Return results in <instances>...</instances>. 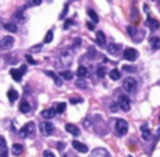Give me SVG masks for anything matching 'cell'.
Returning a JSON list of instances; mask_svg holds the SVG:
<instances>
[{
  "instance_id": "2e32d148",
  "label": "cell",
  "mask_w": 160,
  "mask_h": 157,
  "mask_svg": "<svg viewBox=\"0 0 160 157\" xmlns=\"http://www.w3.org/2000/svg\"><path fill=\"white\" fill-rule=\"evenodd\" d=\"M148 25H149V28H151V30H154V31L160 28V23H158V20L152 19V17H148Z\"/></svg>"
},
{
  "instance_id": "74e56055",
  "label": "cell",
  "mask_w": 160,
  "mask_h": 157,
  "mask_svg": "<svg viewBox=\"0 0 160 157\" xmlns=\"http://www.w3.org/2000/svg\"><path fill=\"white\" fill-rule=\"evenodd\" d=\"M26 61H28L30 64H36V61H34V59H33V58L30 56V54H26Z\"/></svg>"
},
{
  "instance_id": "cb8c5ba5",
  "label": "cell",
  "mask_w": 160,
  "mask_h": 157,
  "mask_svg": "<svg viewBox=\"0 0 160 157\" xmlns=\"http://www.w3.org/2000/svg\"><path fill=\"white\" fill-rule=\"evenodd\" d=\"M3 26H5V30H8L10 33H16V31H17V26H16L14 23H10V22H6V23H5Z\"/></svg>"
},
{
  "instance_id": "7a4b0ae2",
  "label": "cell",
  "mask_w": 160,
  "mask_h": 157,
  "mask_svg": "<svg viewBox=\"0 0 160 157\" xmlns=\"http://www.w3.org/2000/svg\"><path fill=\"white\" fill-rule=\"evenodd\" d=\"M123 89L128 92V94H134L137 90V81L134 78H126L123 81Z\"/></svg>"
},
{
  "instance_id": "e575fe53",
  "label": "cell",
  "mask_w": 160,
  "mask_h": 157,
  "mask_svg": "<svg viewBox=\"0 0 160 157\" xmlns=\"http://www.w3.org/2000/svg\"><path fill=\"white\" fill-rule=\"evenodd\" d=\"M81 98H79V97H73V98H70V103H72V104H78V103H81Z\"/></svg>"
},
{
  "instance_id": "603a6c76",
  "label": "cell",
  "mask_w": 160,
  "mask_h": 157,
  "mask_svg": "<svg viewBox=\"0 0 160 157\" xmlns=\"http://www.w3.org/2000/svg\"><path fill=\"white\" fill-rule=\"evenodd\" d=\"M45 73H47V75H48V76H51L53 79H55V82H56V86H62V79H61V78H59L58 75H55V73H53V72H50V70H48V72H45Z\"/></svg>"
},
{
  "instance_id": "ab89813d",
  "label": "cell",
  "mask_w": 160,
  "mask_h": 157,
  "mask_svg": "<svg viewBox=\"0 0 160 157\" xmlns=\"http://www.w3.org/2000/svg\"><path fill=\"white\" fill-rule=\"evenodd\" d=\"M41 48H42L41 45H36V47H33V48H31V53H34V51H39Z\"/></svg>"
},
{
  "instance_id": "44dd1931",
  "label": "cell",
  "mask_w": 160,
  "mask_h": 157,
  "mask_svg": "<svg viewBox=\"0 0 160 157\" xmlns=\"http://www.w3.org/2000/svg\"><path fill=\"white\" fill-rule=\"evenodd\" d=\"M76 75H78L79 79H84V78L87 76V69H86L84 66H79V69H78V72H76Z\"/></svg>"
},
{
  "instance_id": "ffe728a7",
  "label": "cell",
  "mask_w": 160,
  "mask_h": 157,
  "mask_svg": "<svg viewBox=\"0 0 160 157\" xmlns=\"http://www.w3.org/2000/svg\"><path fill=\"white\" fill-rule=\"evenodd\" d=\"M109 78H110L112 81H118V79L121 78V75H120V70H117V69L110 70V72H109Z\"/></svg>"
},
{
  "instance_id": "8992f818",
  "label": "cell",
  "mask_w": 160,
  "mask_h": 157,
  "mask_svg": "<svg viewBox=\"0 0 160 157\" xmlns=\"http://www.w3.org/2000/svg\"><path fill=\"white\" fill-rule=\"evenodd\" d=\"M53 131H55V126H53L50 122H42L41 123V132L44 135H50V134H53Z\"/></svg>"
},
{
  "instance_id": "9a60e30c",
  "label": "cell",
  "mask_w": 160,
  "mask_h": 157,
  "mask_svg": "<svg viewBox=\"0 0 160 157\" xmlns=\"http://www.w3.org/2000/svg\"><path fill=\"white\" fill-rule=\"evenodd\" d=\"M56 115V110L55 109H45V110H42V117L45 118V120H50Z\"/></svg>"
},
{
  "instance_id": "ee69618b",
  "label": "cell",
  "mask_w": 160,
  "mask_h": 157,
  "mask_svg": "<svg viewBox=\"0 0 160 157\" xmlns=\"http://www.w3.org/2000/svg\"><path fill=\"white\" fill-rule=\"evenodd\" d=\"M19 70H20V72H22V75H23V73H25V72H26V67H25V66H22V67H20V69H19Z\"/></svg>"
},
{
  "instance_id": "83f0119b",
  "label": "cell",
  "mask_w": 160,
  "mask_h": 157,
  "mask_svg": "<svg viewBox=\"0 0 160 157\" xmlns=\"http://www.w3.org/2000/svg\"><path fill=\"white\" fill-rule=\"evenodd\" d=\"M141 131H143V138H145V140H149L151 134H149V131H148V126H146V125L141 126Z\"/></svg>"
},
{
  "instance_id": "9c48e42d",
  "label": "cell",
  "mask_w": 160,
  "mask_h": 157,
  "mask_svg": "<svg viewBox=\"0 0 160 157\" xmlns=\"http://www.w3.org/2000/svg\"><path fill=\"white\" fill-rule=\"evenodd\" d=\"M65 131H67L68 134L75 135V137H78L79 134H81V129H79L78 126H75V125H72V123H67V125H65Z\"/></svg>"
},
{
  "instance_id": "6da1fadb",
  "label": "cell",
  "mask_w": 160,
  "mask_h": 157,
  "mask_svg": "<svg viewBox=\"0 0 160 157\" xmlns=\"http://www.w3.org/2000/svg\"><path fill=\"white\" fill-rule=\"evenodd\" d=\"M129 131V125L126 120H117L115 122V132H117V135L123 137V135H126Z\"/></svg>"
},
{
  "instance_id": "60d3db41",
  "label": "cell",
  "mask_w": 160,
  "mask_h": 157,
  "mask_svg": "<svg viewBox=\"0 0 160 157\" xmlns=\"http://www.w3.org/2000/svg\"><path fill=\"white\" fill-rule=\"evenodd\" d=\"M124 70H126V72H132V70H135V67H132V66H126V67H124Z\"/></svg>"
},
{
  "instance_id": "836d02e7",
  "label": "cell",
  "mask_w": 160,
  "mask_h": 157,
  "mask_svg": "<svg viewBox=\"0 0 160 157\" xmlns=\"http://www.w3.org/2000/svg\"><path fill=\"white\" fill-rule=\"evenodd\" d=\"M131 17H132V19H134L135 22L138 20V11H137V8H135V6L132 8V16H131Z\"/></svg>"
},
{
  "instance_id": "4316f807",
  "label": "cell",
  "mask_w": 160,
  "mask_h": 157,
  "mask_svg": "<svg viewBox=\"0 0 160 157\" xmlns=\"http://www.w3.org/2000/svg\"><path fill=\"white\" fill-rule=\"evenodd\" d=\"M55 110H56V114H62L65 110V103H58Z\"/></svg>"
},
{
  "instance_id": "7c38bea8",
  "label": "cell",
  "mask_w": 160,
  "mask_h": 157,
  "mask_svg": "<svg viewBox=\"0 0 160 157\" xmlns=\"http://www.w3.org/2000/svg\"><path fill=\"white\" fill-rule=\"evenodd\" d=\"M0 157H8V146H6V140L0 135Z\"/></svg>"
},
{
  "instance_id": "d590c367",
  "label": "cell",
  "mask_w": 160,
  "mask_h": 157,
  "mask_svg": "<svg viewBox=\"0 0 160 157\" xmlns=\"http://www.w3.org/2000/svg\"><path fill=\"white\" fill-rule=\"evenodd\" d=\"M44 157H56V155L53 154L51 151H48V149H47V151H44Z\"/></svg>"
},
{
  "instance_id": "8fae6325",
  "label": "cell",
  "mask_w": 160,
  "mask_h": 157,
  "mask_svg": "<svg viewBox=\"0 0 160 157\" xmlns=\"http://www.w3.org/2000/svg\"><path fill=\"white\" fill-rule=\"evenodd\" d=\"M90 157H110V155H109V152L106 151L104 148H96V149L92 151Z\"/></svg>"
},
{
  "instance_id": "1f68e13d",
  "label": "cell",
  "mask_w": 160,
  "mask_h": 157,
  "mask_svg": "<svg viewBox=\"0 0 160 157\" xmlns=\"http://www.w3.org/2000/svg\"><path fill=\"white\" fill-rule=\"evenodd\" d=\"M76 86L81 87V89H87V82H86L84 79H78V81H76Z\"/></svg>"
},
{
  "instance_id": "5b68a950",
  "label": "cell",
  "mask_w": 160,
  "mask_h": 157,
  "mask_svg": "<svg viewBox=\"0 0 160 157\" xmlns=\"http://www.w3.org/2000/svg\"><path fill=\"white\" fill-rule=\"evenodd\" d=\"M34 128H36V126H34V123H33V122H28V123H26V125L20 129V135H22V137L31 135V134L34 132Z\"/></svg>"
},
{
  "instance_id": "30bf717a",
  "label": "cell",
  "mask_w": 160,
  "mask_h": 157,
  "mask_svg": "<svg viewBox=\"0 0 160 157\" xmlns=\"http://www.w3.org/2000/svg\"><path fill=\"white\" fill-rule=\"evenodd\" d=\"M72 146L75 148L78 152H87V151H89V148H87L84 143H81L79 140H73V142H72Z\"/></svg>"
},
{
  "instance_id": "e0dca14e",
  "label": "cell",
  "mask_w": 160,
  "mask_h": 157,
  "mask_svg": "<svg viewBox=\"0 0 160 157\" xmlns=\"http://www.w3.org/2000/svg\"><path fill=\"white\" fill-rule=\"evenodd\" d=\"M11 152H13L14 155H20V154L23 152V146L19 145V143H14L13 148H11Z\"/></svg>"
},
{
  "instance_id": "f1b7e54d",
  "label": "cell",
  "mask_w": 160,
  "mask_h": 157,
  "mask_svg": "<svg viewBox=\"0 0 160 157\" xmlns=\"http://www.w3.org/2000/svg\"><path fill=\"white\" fill-rule=\"evenodd\" d=\"M53 41V31L50 30L47 34H45V38H44V44H50Z\"/></svg>"
},
{
  "instance_id": "277c9868",
  "label": "cell",
  "mask_w": 160,
  "mask_h": 157,
  "mask_svg": "<svg viewBox=\"0 0 160 157\" xmlns=\"http://www.w3.org/2000/svg\"><path fill=\"white\" fill-rule=\"evenodd\" d=\"M14 45V38L13 36H5V38L0 39V48L2 50H10Z\"/></svg>"
},
{
  "instance_id": "f35d334b",
  "label": "cell",
  "mask_w": 160,
  "mask_h": 157,
  "mask_svg": "<svg viewBox=\"0 0 160 157\" xmlns=\"http://www.w3.org/2000/svg\"><path fill=\"white\" fill-rule=\"evenodd\" d=\"M72 25V20H65V23H64V28L65 30H68V26Z\"/></svg>"
},
{
  "instance_id": "b9f144b4",
  "label": "cell",
  "mask_w": 160,
  "mask_h": 157,
  "mask_svg": "<svg viewBox=\"0 0 160 157\" xmlns=\"http://www.w3.org/2000/svg\"><path fill=\"white\" fill-rule=\"evenodd\" d=\"M41 3H42V0H33V5H36V6L41 5Z\"/></svg>"
},
{
  "instance_id": "5bb4252c",
  "label": "cell",
  "mask_w": 160,
  "mask_h": 157,
  "mask_svg": "<svg viewBox=\"0 0 160 157\" xmlns=\"http://www.w3.org/2000/svg\"><path fill=\"white\" fill-rule=\"evenodd\" d=\"M149 42H151V48H152L154 51H155V50H160V38H157V36H152Z\"/></svg>"
},
{
  "instance_id": "4dcf8cb0",
  "label": "cell",
  "mask_w": 160,
  "mask_h": 157,
  "mask_svg": "<svg viewBox=\"0 0 160 157\" xmlns=\"http://www.w3.org/2000/svg\"><path fill=\"white\" fill-rule=\"evenodd\" d=\"M106 72H107V70H106V67H103V66H101L98 70H96V75H98L100 78H103V76L106 75Z\"/></svg>"
},
{
  "instance_id": "8d00e7d4",
  "label": "cell",
  "mask_w": 160,
  "mask_h": 157,
  "mask_svg": "<svg viewBox=\"0 0 160 157\" xmlns=\"http://www.w3.org/2000/svg\"><path fill=\"white\" fill-rule=\"evenodd\" d=\"M87 28L90 30V31H93V30H95V25H93L92 22H87Z\"/></svg>"
},
{
  "instance_id": "d4e9b609",
  "label": "cell",
  "mask_w": 160,
  "mask_h": 157,
  "mask_svg": "<svg viewBox=\"0 0 160 157\" xmlns=\"http://www.w3.org/2000/svg\"><path fill=\"white\" fill-rule=\"evenodd\" d=\"M87 14H89V16H90V19H92V22H96V23H98V20H100V17H98V16H96V13H95L93 10H89V11H87Z\"/></svg>"
},
{
  "instance_id": "7bdbcfd3",
  "label": "cell",
  "mask_w": 160,
  "mask_h": 157,
  "mask_svg": "<svg viewBox=\"0 0 160 157\" xmlns=\"http://www.w3.org/2000/svg\"><path fill=\"white\" fill-rule=\"evenodd\" d=\"M56 146H58V149H64V143H62V142H61V143H58Z\"/></svg>"
},
{
  "instance_id": "52a82bcc",
  "label": "cell",
  "mask_w": 160,
  "mask_h": 157,
  "mask_svg": "<svg viewBox=\"0 0 160 157\" xmlns=\"http://www.w3.org/2000/svg\"><path fill=\"white\" fill-rule=\"evenodd\" d=\"M123 56H124V59H128V61H135L138 58V51L135 48H126L124 53H123Z\"/></svg>"
},
{
  "instance_id": "ba28073f",
  "label": "cell",
  "mask_w": 160,
  "mask_h": 157,
  "mask_svg": "<svg viewBox=\"0 0 160 157\" xmlns=\"http://www.w3.org/2000/svg\"><path fill=\"white\" fill-rule=\"evenodd\" d=\"M107 53L110 54V56H118V54L121 53V45L120 44H109Z\"/></svg>"
},
{
  "instance_id": "484cf974",
  "label": "cell",
  "mask_w": 160,
  "mask_h": 157,
  "mask_svg": "<svg viewBox=\"0 0 160 157\" xmlns=\"http://www.w3.org/2000/svg\"><path fill=\"white\" fill-rule=\"evenodd\" d=\"M61 76L64 78V79H72L73 78V73L70 72V70H64V72H61Z\"/></svg>"
},
{
  "instance_id": "d6a6232c",
  "label": "cell",
  "mask_w": 160,
  "mask_h": 157,
  "mask_svg": "<svg viewBox=\"0 0 160 157\" xmlns=\"http://www.w3.org/2000/svg\"><path fill=\"white\" fill-rule=\"evenodd\" d=\"M67 11H68V3H65V5H64V10H62V13H61V16H59V19H65Z\"/></svg>"
},
{
  "instance_id": "3957f363",
  "label": "cell",
  "mask_w": 160,
  "mask_h": 157,
  "mask_svg": "<svg viewBox=\"0 0 160 157\" xmlns=\"http://www.w3.org/2000/svg\"><path fill=\"white\" fill-rule=\"evenodd\" d=\"M118 107L121 110H124V112L131 110V100H129L128 95H120V98H118Z\"/></svg>"
},
{
  "instance_id": "f546056e",
  "label": "cell",
  "mask_w": 160,
  "mask_h": 157,
  "mask_svg": "<svg viewBox=\"0 0 160 157\" xmlns=\"http://www.w3.org/2000/svg\"><path fill=\"white\" fill-rule=\"evenodd\" d=\"M14 17H16V19H17V22H25V20H26V19H25V17H23V13H20V11H17Z\"/></svg>"
},
{
  "instance_id": "d6986e66",
  "label": "cell",
  "mask_w": 160,
  "mask_h": 157,
  "mask_svg": "<svg viewBox=\"0 0 160 157\" xmlns=\"http://www.w3.org/2000/svg\"><path fill=\"white\" fill-rule=\"evenodd\" d=\"M17 98H19V94H17V90H14V89H10V90H8V100H10L11 103H14Z\"/></svg>"
},
{
  "instance_id": "7402d4cb",
  "label": "cell",
  "mask_w": 160,
  "mask_h": 157,
  "mask_svg": "<svg viewBox=\"0 0 160 157\" xmlns=\"http://www.w3.org/2000/svg\"><path fill=\"white\" fill-rule=\"evenodd\" d=\"M19 109H20V112L26 114V112H30V110H31V106H30L28 103H26V101H22L20 106H19Z\"/></svg>"
},
{
  "instance_id": "ac0fdd59",
  "label": "cell",
  "mask_w": 160,
  "mask_h": 157,
  "mask_svg": "<svg viewBox=\"0 0 160 157\" xmlns=\"http://www.w3.org/2000/svg\"><path fill=\"white\" fill-rule=\"evenodd\" d=\"M10 75L13 76L14 81H20V79H22V72L17 70V69H11V70H10Z\"/></svg>"
},
{
  "instance_id": "4fadbf2b",
  "label": "cell",
  "mask_w": 160,
  "mask_h": 157,
  "mask_svg": "<svg viewBox=\"0 0 160 157\" xmlns=\"http://www.w3.org/2000/svg\"><path fill=\"white\" fill-rule=\"evenodd\" d=\"M96 44L100 45V47H104L106 45V36H104V33L103 31H96Z\"/></svg>"
}]
</instances>
